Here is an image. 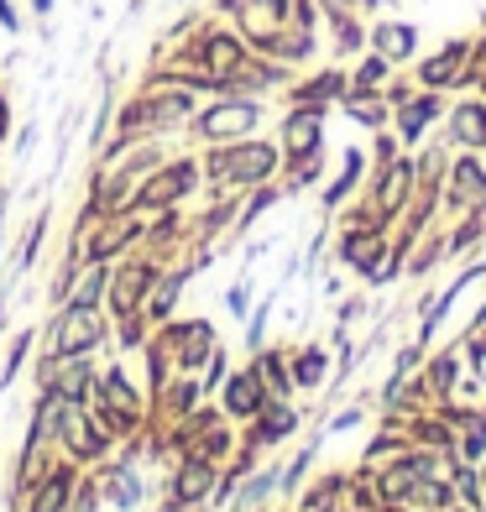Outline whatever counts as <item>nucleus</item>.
Returning <instances> with one entry per match:
<instances>
[{"mask_svg":"<svg viewBox=\"0 0 486 512\" xmlns=\"http://www.w3.org/2000/svg\"><path fill=\"white\" fill-rule=\"evenodd\" d=\"M439 204H445V215H471V209L486 215V157L481 152H450Z\"/></svg>","mask_w":486,"mask_h":512,"instance_id":"obj_1","label":"nucleus"},{"mask_svg":"<svg viewBox=\"0 0 486 512\" xmlns=\"http://www.w3.org/2000/svg\"><path fill=\"white\" fill-rule=\"evenodd\" d=\"M277 162H283V152H277L272 142H236L210 157V178L220 183H267L277 173Z\"/></svg>","mask_w":486,"mask_h":512,"instance_id":"obj_2","label":"nucleus"},{"mask_svg":"<svg viewBox=\"0 0 486 512\" xmlns=\"http://www.w3.org/2000/svg\"><path fill=\"white\" fill-rule=\"evenodd\" d=\"M413 194H419V173H413V157L398 152L392 162H377V178H372V204L382 209L387 220H398L403 209L413 204Z\"/></svg>","mask_w":486,"mask_h":512,"instance_id":"obj_3","label":"nucleus"},{"mask_svg":"<svg viewBox=\"0 0 486 512\" xmlns=\"http://www.w3.org/2000/svg\"><path fill=\"white\" fill-rule=\"evenodd\" d=\"M445 121V95L439 89H413V100H403L392 110V131L403 147H424V136Z\"/></svg>","mask_w":486,"mask_h":512,"instance_id":"obj_4","label":"nucleus"},{"mask_svg":"<svg viewBox=\"0 0 486 512\" xmlns=\"http://www.w3.org/2000/svg\"><path fill=\"white\" fill-rule=\"evenodd\" d=\"M445 147L450 152H486V100L460 95L445 105Z\"/></svg>","mask_w":486,"mask_h":512,"instance_id":"obj_5","label":"nucleus"},{"mask_svg":"<svg viewBox=\"0 0 486 512\" xmlns=\"http://www.w3.org/2000/svg\"><path fill=\"white\" fill-rule=\"evenodd\" d=\"M471 58V37H450L445 48H434L429 58L413 63V84L419 89H439V95H455V79Z\"/></svg>","mask_w":486,"mask_h":512,"instance_id":"obj_6","label":"nucleus"},{"mask_svg":"<svg viewBox=\"0 0 486 512\" xmlns=\"http://www.w3.org/2000/svg\"><path fill=\"white\" fill-rule=\"evenodd\" d=\"M257 121H262V105L236 95V100H220V105L204 110L199 115V131L210 136V142H241V136H251V126H257Z\"/></svg>","mask_w":486,"mask_h":512,"instance_id":"obj_7","label":"nucleus"},{"mask_svg":"<svg viewBox=\"0 0 486 512\" xmlns=\"http://www.w3.org/2000/svg\"><path fill=\"white\" fill-rule=\"evenodd\" d=\"M314 152H324V105H293L283 121V157L304 162Z\"/></svg>","mask_w":486,"mask_h":512,"instance_id":"obj_8","label":"nucleus"},{"mask_svg":"<svg viewBox=\"0 0 486 512\" xmlns=\"http://www.w3.org/2000/svg\"><path fill=\"white\" fill-rule=\"evenodd\" d=\"M366 48L382 53L392 68L413 63L419 58V27H413V21H377V27H366Z\"/></svg>","mask_w":486,"mask_h":512,"instance_id":"obj_9","label":"nucleus"},{"mask_svg":"<svg viewBox=\"0 0 486 512\" xmlns=\"http://www.w3.org/2000/svg\"><path fill=\"white\" fill-rule=\"evenodd\" d=\"M345 89H351V74H340V68H324V74L304 79V84H293V105H340L345 100Z\"/></svg>","mask_w":486,"mask_h":512,"instance_id":"obj_10","label":"nucleus"},{"mask_svg":"<svg viewBox=\"0 0 486 512\" xmlns=\"http://www.w3.org/2000/svg\"><path fill=\"white\" fill-rule=\"evenodd\" d=\"M199 53H204V63H210V74H215V79H230V74H236V68L251 58V53H246V42H241V37H230V32H210Z\"/></svg>","mask_w":486,"mask_h":512,"instance_id":"obj_11","label":"nucleus"},{"mask_svg":"<svg viewBox=\"0 0 486 512\" xmlns=\"http://www.w3.org/2000/svg\"><path fill=\"white\" fill-rule=\"evenodd\" d=\"M194 162H178V168H168V173H157L147 189H142V204H173V199H183L194 189Z\"/></svg>","mask_w":486,"mask_h":512,"instance_id":"obj_12","label":"nucleus"},{"mask_svg":"<svg viewBox=\"0 0 486 512\" xmlns=\"http://www.w3.org/2000/svg\"><path fill=\"white\" fill-rule=\"evenodd\" d=\"M95 335H100V324H95V314H89V304H74L53 345H58L63 356H74V351H84V345H95Z\"/></svg>","mask_w":486,"mask_h":512,"instance_id":"obj_13","label":"nucleus"},{"mask_svg":"<svg viewBox=\"0 0 486 512\" xmlns=\"http://www.w3.org/2000/svg\"><path fill=\"white\" fill-rule=\"evenodd\" d=\"M340 105H345V115H351L356 126H366V131L392 126V105L382 100V89H377V95H345Z\"/></svg>","mask_w":486,"mask_h":512,"instance_id":"obj_14","label":"nucleus"},{"mask_svg":"<svg viewBox=\"0 0 486 512\" xmlns=\"http://www.w3.org/2000/svg\"><path fill=\"white\" fill-rule=\"evenodd\" d=\"M63 439H68V450H74V455H100V450H105L100 429L89 424L79 408H63Z\"/></svg>","mask_w":486,"mask_h":512,"instance_id":"obj_15","label":"nucleus"},{"mask_svg":"<svg viewBox=\"0 0 486 512\" xmlns=\"http://www.w3.org/2000/svg\"><path fill=\"white\" fill-rule=\"evenodd\" d=\"M392 79V63L382 58V53H372L366 48L361 53V63H356V74H351V89H345V95H377V89Z\"/></svg>","mask_w":486,"mask_h":512,"instance_id":"obj_16","label":"nucleus"},{"mask_svg":"<svg viewBox=\"0 0 486 512\" xmlns=\"http://www.w3.org/2000/svg\"><path fill=\"white\" fill-rule=\"evenodd\" d=\"M262 377L257 371H241L236 382H230V392H225V408L230 413H241V418H251V413H262Z\"/></svg>","mask_w":486,"mask_h":512,"instance_id":"obj_17","label":"nucleus"},{"mask_svg":"<svg viewBox=\"0 0 486 512\" xmlns=\"http://www.w3.org/2000/svg\"><path fill=\"white\" fill-rule=\"evenodd\" d=\"M361 173H366V152H361V147H351V152H345V168H340V178L330 183V189H324V204L340 209L345 199H351V189L361 183Z\"/></svg>","mask_w":486,"mask_h":512,"instance_id":"obj_18","label":"nucleus"},{"mask_svg":"<svg viewBox=\"0 0 486 512\" xmlns=\"http://www.w3.org/2000/svg\"><path fill=\"white\" fill-rule=\"evenodd\" d=\"M424 377H429V392H439V398H450L455 382H460V356H455V351H439V356H429Z\"/></svg>","mask_w":486,"mask_h":512,"instance_id":"obj_19","label":"nucleus"},{"mask_svg":"<svg viewBox=\"0 0 486 512\" xmlns=\"http://www.w3.org/2000/svg\"><path fill=\"white\" fill-rule=\"evenodd\" d=\"M105 398H110V413L121 418V424H131V418H136V392L126 387L121 371H110V377H105Z\"/></svg>","mask_w":486,"mask_h":512,"instance_id":"obj_20","label":"nucleus"},{"mask_svg":"<svg viewBox=\"0 0 486 512\" xmlns=\"http://www.w3.org/2000/svg\"><path fill=\"white\" fill-rule=\"evenodd\" d=\"M204 351H210V324H189V330H183V340H178L183 366H199V361H204Z\"/></svg>","mask_w":486,"mask_h":512,"instance_id":"obj_21","label":"nucleus"},{"mask_svg":"<svg viewBox=\"0 0 486 512\" xmlns=\"http://www.w3.org/2000/svg\"><path fill=\"white\" fill-rule=\"evenodd\" d=\"M204 486H210V465L189 460V465H183V476H178V497L194 502V497H204Z\"/></svg>","mask_w":486,"mask_h":512,"instance_id":"obj_22","label":"nucleus"},{"mask_svg":"<svg viewBox=\"0 0 486 512\" xmlns=\"http://www.w3.org/2000/svg\"><path fill=\"white\" fill-rule=\"evenodd\" d=\"M142 288H147V272H142V267H131V272L121 277V283H115V304H121V309L131 314V304L142 298Z\"/></svg>","mask_w":486,"mask_h":512,"instance_id":"obj_23","label":"nucleus"},{"mask_svg":"<svg viewBox=\"0 0 486 512\" xmlns=\"http://www.w3.org/2000/svg\"><path fill=\"white\" fill-rule=\"evenodd\" d=\"M293 377H298V387H319L324 382V351H304V356H298Z\"/></svg>","mask_w":486,"mask_h":512,"instance_id":"obj_24","label":"nucleus"},{"mask_svg":"<svg viewBox=\"0 0 486 512\" xmlns=\"http://www.w3.org/2000/svg\"><path fill=\"white\" fill-rule=\"evenodd\" d=\"M63 497H68V476H53L37 497V512H63Z\"/></svg>","mask_w":486,"mask_h":512,"instance_id":"obj_25","label":"nucleus"},{"mask_svg":"<svg viewBox=\"0 0 486 512\" xmlns=\"http://www.w3.org/2000/svg\"><path fill=\"white\" fill-rule=\"evenodd\" d=\"M84 382H89V371H84V366H68V371H63V377L53 382V392H63V398H68V403H74V398H79V392H84Z\"/></svg>","mask_w":486,"mask_h":512,"instance_id":"obj_26","label":"nucleus"},{"mask_svg":"<svg viewBox=\"0 0 486 512\" xmlns=\"http://www.w3.org/2000/svg\"><path fill=\"white\" fill-rule=\"evenodd\" d=\"M413 89H419L413 79H387V84H382V100H387L392 110H398L403 100H413Z\"/></svg>","mask_w":486,"mask_h":512,"instance_id":"obj_27","label":"nucleus"},{"mask_svg":"<svg viewBox=\"0 0 486 512\" xmlns=\"http://www.w3.org/2000/svg\"><path fill=\"white\" fill-rule=\"evenodd\" d=\"M272 204H277V189H257V199L246 204V220H257L262 209H272Z\"/></svg>","mask_w":486,"mask_h":512,"instance_id":"obj_28","label":"nucleus"},{"mask_svg":"<svg viewBox=\"0 0 486 512\" xmlns=\"http://www.w3.org/2000/svg\"><path fill=\"white\" fill-rule=\"evenodd\" d=\"M100 283H105V277H100V272H89V283H84V293H79V304H89V309H95V298H100Z\"/></svg>","mask_w":486,"mask_h":512,"instance_id":"obj_29","label":"nucleus"},{"mask_svg":"<svg viewBox=\"0 0 486 512\" xmlns=\"http://www.w3.org/2000/svg\"><path fill=\"white\" fill-rule=\"evenodd\" d=\"M361 424V408H351V413H340L335 424H330V434H345V429H356Z\"/></svg>","mask_w":486,"mask_h":512,"instance_id":"obj_30","label":"nucleus"},{"mask_svg":"<svg viewBox=\"0 0 486 512\" xmlns=\"http://www.w3.org/2000/svg\"><path fill=\"white\" fill-rule=\"evenodd\" d=\"M476 95H481V100H486V74H481V84H476Z\"/></svg>","mask_w":486,"mask_h":512,"instance_id":"obj_31","label":"nucleus"},{"mask_svg":"<svg viewBox=\"0 0 486 512\" xmlns=\"http://www.w3.org/2000/svg\"><path fill=\"white\" fill-rule=\"evenodd\" d=\"M0 131H6V105H0Z\"/></svg>","mask_w":486,"mask_h":512,"instance_id":"obj_32","label":"nucleus"},{"mask_svg":"<svg viewBox=\"0 0 486 512\" xmlns=\"http://www.w3.org/2000/svg\"><path fill=\"white\" fill-rule=\"evenodd\" d=\"M481 502H486V471H481Z\"/></svg>","mask_w":486,"mask_h":512,"instance_id":"obj_33","label":"nucleus"}]
</instances>
